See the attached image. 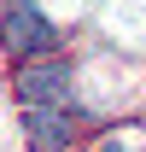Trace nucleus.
Returning <instances> with one entry per match:
<instances>
[{
  "label": "nucleus",
  "mask_w": 146,
  "mask_h": 152,
  "mask_svg": "<svg viewBox=\"0 0 146 152\" xmlns=\"http://www.w3.org/2000/svg\"><path fill=\"white\" fill-rule=\"evenodd\" d=\"M53 41H58V29L35 0H0V47H12L23 58H41Z\"/></svg>",
  "instance_id": "obj_1"
},
{
  "label": "nucleus",
  "mask_w": 146,
  "mask_h": 152,
  "mask_svg": "<svg viewBox=\"0 0 146 152\" xmlns=\"http://www.w3.org/2000/svg\"><path fill=\"white\" fill-rule=\"evenodd\" d=\"M18 105H70V94H76V70L64 64V58H23V70H18Z\"/></svg>",
  "instance_id": "obj_2"
},
{
  "label": "nucleus",
  "mask_w": 146,
  "mask_h": 152,
  "mask_svg": "<svg viewBox=\"0 0 146 152\" xmlns=\"http://www.w3.org/2000/svg\"><path fill=\"white\" fill-rule=\"evenodd\" d=\"M23 134L35 152H70V123L58 105H23Z\"/></svg>",
  "instance_id": "obj_3"
}]
</instances>
